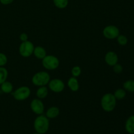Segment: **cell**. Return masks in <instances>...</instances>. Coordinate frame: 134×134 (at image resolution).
Masks as SVG:
<instances>
[{"label":"cell","instance_id":"cell-25","mask_svg":"<svg viewBox=\"0 0 134 134\" xmlns=\"http://www.w3.org/2000/svg\"><path fill=\"white\" fill-rule=\"evenodd\" d=\"M28 35L26 33H22L20 35L19 39L21 41V42H25L28 41Z\"/></svg>","mask_w":134,"mask_h":134},{"label":"cell","instance_id":"cell-28","mask_svg":"<svg viewBox=\"0 0 134 134\" xmlns=\"http://www.w3.org/2000/svg\"><path fill=\"white\" fill-rule=\"evenodd\" d=\"M129 134H130V133H129Z\"/></svg>","mask_w":134,"mask_h":134},{"label":"cell","instance_id":"cell-16","mask_svg":"<svg viewBox=\"0 0 134 134\" xmlns=\"http://www.w3.org/2000/svg\"><path fill=\"white\" fill-rule=\"evenodd\" d=\"M1 90L5 94H11L13 91V85L10 82L5 81L1 85Z\"/></svg>","mask_w":134,"mask_h":134},{"label":"cell","instance_id":"cell-19","mask_svg":"<svg viewBox=\"0 0 134 134\" xmlns=\"http://www.w3.org/2000/svg\"><path fill=\"white\" fill-rule=\"evenodd\" d=\"M54 6L60 9H64L68 7L69 0H52Z\"/></svg>","mask_w":134,"mask_h":134},{"label":"cell","instance_id":"cell-8","mask_svg":"<svg viewBox=\"0 0 134 134\" xmlns=\"http://www.w3.org/2000/svg\"><path fill=\"white\" fill-rule=\"evenodd\" d=\"M48 88L54 93H60L65 89V83L60 79H51L48 84Z\"/></svg>","mask_w":134,"mask_h":134},{"label":"cell","instance_id":"cell-10","mask_svg":"<svg viewBox=\"0 0 134 134\" xmlns=\"http://www.w3.org/2000/svg\"><path fill=\"white\" fill-rule=\"evenodd\" d=\"M105 62L109 66L113 67L119 62V56L116 52L113 51H109L105 55Z\"/></svg>","mask_w":134,"mask_h":134},{"label":"cell","instance_id":"cell-11","mask_svg":"<svg viewBox=\"0 0 134 134\" xmlns=\"http://www.w3.org/2000/svg\"><path fill=\"white\" fill-rule=\"evenodd\" d=\"M60 112V109L58 107H56V106H52L47 110L45 116L49 120L50 119H54L59 116Z\"/></svg>","mask_w":134,"mask_h":134},{"label":"cell","instance_id":"cell-22","mask_svg":"<svg viewBox=\"0 0 134 134\" xmlns=\"http://www.w3.org/2000/svg\"><path fill=\"white\" fill-rule=\"evenodd\" d=\"M81 73H82V69H81V67L78 66V65H75L71 69L72 76L76 77V78L79 77L81 75Z\"/></svg>","mask_w":134,"mask_h":134},{"label":"cell","instance_id":"cell-3","mask_svg":"<svg viewBox=\"0 0 134 134\" xmlns=\"http://www.w3.org/2000/svg\"><path fill=\"white\" fill-rule=\"evenodd\" d=\"M51 79V75L49 73L44 71H42L37 72L33 75L31 78V82L33 85L39 87V86L48 85Z\"/></svg>","mask_w":134,"mask_h":134},{"label":"cell","instance_id":"cell-21","mask_svg":"<svg viewBox=\"0 0 134 134\" xmlns=\"http://www.w3.org/2000/svg\"><path fill=\"white\" fill-rule=\"evenodd\" d=\"M116 41H117V43H119V44H120V46H126L128 44V39L126 36H125L124 35L120 34V35L116 37Z\"/></svg>","mask_w":134,"mask_h":134},{"label":"cell","instance_id":"cell-18","mask_svg":"<svg viewBox=\"0 0 134 134\" xmlns=\"http://www.w3.org/2000/svg\"><path fill=\"white\" fill-rule=\"evenodd\" d=\"M123 88L126 92H134V80H128L123 83Z\"/></svg>","mask_w":134,"mask_h":134},{"label":"cell","instance_id":"cell-5","mask_svg":"<svg viewBox=\"0 0 134 134\" xmlns=\"http://www.w3.org/2000/svg\"><path fill=\"white\" fill-rule=\"evenodd\" d=\"M14 99L17 101H24L28 99L31 95V90L27 86H22L16 89L11 93Z\"/></svg>","mask_w":134,"mask_h":134},{"label":"cell","instance_id":"cell-1","mask_svg":"<svg viewBox=\"0 0 134 134\" xmlns=\"http://www.w3.org/2000/svg\"><path fill=\"white\" fill-rule=\"evenodd\" d=\"M50 127L49 119L43 115H38L34 122V128L38 133L44 134L48 132Z\"/></svg>","mask_w":134,"mask_h":134},{"label":"cell","instance_id":"cell-26","mask_svg":"<svg viewBox=\"0 0 134 134\" xmlns=\"http://www.w3.org/2000/svg\"><path fill=\"white\" fill-rule=\"evenodd\" d=\"M14 0H0V3L3 5H8L11 4Z\"/></svg>","mask_w":134,"mask_h":134},{"label":"cell","instance_id":"cell-4","mask_svg":"<svg viewBox=\"0 0 134 134\" xmlns=\"http://www.w3.org/2000/svg\"><path fill=\"white\" fill-rule=\"evenodd\" d=\"M42 65L47 70H55L60 65V60L54 55H47L42 60Z\"/></svg>","mask_w":134,"mask_h":134},{"label":"cell","instance_id":"cell-12","mask_svg":"<svg viewBox=\"0 0 134 134\" xmlns=\"http://www.w3.org/2000/svg\"><path fill=\"white\" fill-rule=\"evenodd\" d=\"M68 86L69 90H71L72 92L78 91L79 90L80 86L77 78L73 77V76L70 77L68 81Z\"/></svg>","mask_w":134,"mask_h":134},{"label":"cell","instance_id":"cell-24","mask_svg":"<svg viewBox=\"0 0 134 134\" xmlns=\"http://www.w3.org/2000/svg\"><path fill=\"white\" fill-rule=\"evenodd\" d=\"M113 70L116 74H120L123 71V67L121 64L117 63L113 66Z\"/></svg>","mask_w":134,"mask_h":134},{"label":"cell","instance_id":"cell-6","mask_svg":"<svg viewBox=\"0 0 134 134\" xmlns=\"http://www.w3.org/2000/svg\"><path fill=\"white\" fill-rule=\"evenodd\" d=\"M35 46L32 42L27 41L22 42L19 46V54L24 58H28L31 56L34 53Z\"/></svg>","mask_w":134,"mask_h":134},{"label":"cell","instance_id":"cell-13","mask_svg":"<svg viewBox=\"0 0 134 134\" xmlns=\"http://www.w3.org/2000/svg\"><path fill=\"white\" fill-rule=\"evenodd\" d=\"M33 54L35 56V58L39 60H43L44 57L47 55L46 49L43 47L41 46H37L35 47Z\"/></svg>","mask_w":134,"mask_h":134},{"label":"cell","instance_id":"cell-14","mask_svg":"<svg viewBox=\"0 0 134 134\" xmlns=\"http://www.w3.org/2000/svg\"><path fill=\"white\" fill-rule=\"evenodd\" d=\"M125 129L128 133L134 134V115L128 118L125 123Z\"/></svg>","mask_w":134,"mask_h":134},{"label":"cell","instance_id":"cell-2","mask_svg":"<svg viewBox=\"0 0 134 134\" xmlns=\"http://www.w3.org/2000/svg\"><path fill=\"white\" fill-rule=\"evenodd\" d=\"M116 99L112 93H106L101 98V107L105 112H111L116 106Z\"/></svg>","mask_w":134,"mask_h":134},{"label":"cell","instance_id":"cell-15","mask_svg":"<svg viewBox=\"0 0 134 134\" xmlns=\"http://www.w3.org/2000/svg\"><path fill=\"white\" fill-rule=\"evenodd\" d=\"M48 94V88L46 86H39L36 91L37 98L40 99H44Z\"/></svg>","mask_w":134,"mask_h":134},{"label":"cell","instance_id":"cell-27","mask_svg":"<svg viewBox=\"0 0 134 134\" xmlns=\"http://www.w3.org/2000/svg\"><path fill=\"white\" fill-rule=\"evenodd\" d=\"M33 134H40V133H37V132H35V133H33Z\"/></svg>","mask_w":134,"mask_h":134},{"label":"cell","instance_id":"cell-23","mask_svg":"<svg viewBox=\"0 0 134 134\" xmlns=\"http://www.w3.org/2000/svg\"><path fill=\"white\" fill-rule=\"evenodd\" d=\"M8 62L7 56L4 53L0 52V67H4Z\"/></svg>","mask_w":134,"mask_h":134},{"label":"cell","instance_id":"cell-7","mask_svg":"<svg viewBox=\"0 0 134 134\" xmlns=\"http://www.w3.org/2000/svg\"><path fill=\"white\" fill-rule=\"evenodd\" d=\"M120 35V30L119 27L114 25H109L105 26L103 30V35L107 39H116Z\"/></svg>","mask_w":134,"mask_h":134},{"label":"cell","instance_id":"cell-20","mask_svg":"<svg viewBox=\"0 0 134 134\" xmlns=\"http://www.w3.org/2000/svg\"><path fill=\"white\" fill-rule=\"evenodd\" d=\"M8 71L5 67H0V85L7 81L8 77Z\"/></svg>","mask_w":134,"mask_h":134},{"label":"cell","instance_id":"cell-17","mask_svg":"<svg viewBox=\"0 0 134 134\" xmlns=\"http://www.w3.org/2000/svg\"><path fill=\"white\" fill-rule=\"evenodd\" d=\"M113 95L116 100H122V99H124L126 96V91L124 88H118L115 90Z\"/></svg>","mask_w":134,"mask_h":134},{"label":"cell","instance_id":"cell-9","mask_svg":"<svg viewBox=\"0 0 134 134\" xmlns=\"http://www.w3.org/2000/svg\"><path fill=\"white\" fill-rule=\"evenodd\" d=\"M30 108L33 113L37 115H43L44 111V105L42 99L39 98H35L32 99L30 103Z\"/></svg>","mask_w":134,"mask_h":134}]
</instances>
